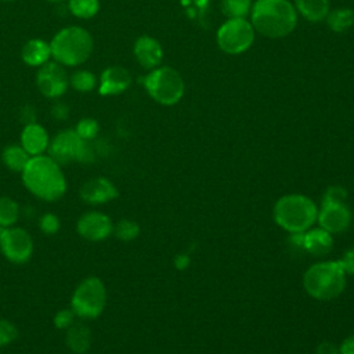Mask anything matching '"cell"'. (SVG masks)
Here are the masks:
<instances>
[{
  "label": "cell",
  "instance_id": "obj_15",
  "mask_svg": "<svg viewBox=\"0 0 354 354\" xmlns=\"http://www.w3.org/2000/svg\"><path fill=\"white\" fill-rule=\"evenodd\" d=\"M133 51L138 64L145 69L158 68L163 59V50L160 43L147 35L136 40Z\"/></svg>",
  "mask_w": 354,
  "mask_h": 354
},
{
  "label": "cell",
  "instance_id": "obj_39",
  "mask_svg": "<svg viewBox=\"0 0 354 354\" xmlns=\"http://www.w3.org/2000/svg\"><path fill=\"white\" fill-rule=\"evenodd\" d=\"M48 1H62V0H48Z\"/></svg>",
  "mask_w": 354,
  "mask_h": 354
},
{
  "label": "cell",
  "instance_id": "obj_5",
  "mask_svg": "<svg viewBox=\"0 0 354 354\" xmlns=\"http://www.w3.org/2000/svg\"><path fill=\"white\" fill-rule=\"evenodd\" d=\"M51 57L65 66L83 64L93 51L91 35L80 26H68L59 30L50 43Z\"/></svg>",
  "mask_w": 354,
  "mask_h": 354
},
{
  "label": "cell",
  "instance_id": "obj_34",
  "mask_svg": "<svg viewBox=\"0 0 354 354\" xmlns=\"http://www.w3.org/2000/svg\"><path fill=\"white\" fill-rule=\"evenodd\" d=\"M339 261H340L346 274L354 275V248L346 250Z\"/></svg>",
  "mask_w": 354,
  "mask_h": 354
},
{
  "label": "cell",
  "instance_id": "obj_8",
  "mask_svg": "<svg viewBox=\"0 0 354 354\" xmlns=\"http://www.w3.org/2000/svg\"><path fill=\"white\" fill-rule=\"evenodd\" d=\"M48 155L61 166L72 162L91 163L94 160V151L88 141H84L72 130H62L50 140Z\"/></svg>",
  "mask_w": 354,
  "mask_h": 354
},
{
  "label": "cell",
  "instance_id": "obj_35",
  "mask_svg": "<svg viewBox=\"0 0 354 354\" xmlns=\"http://www.w3.org/2000/svg\"><path fill=\"white\" fill-rule=\"evenodd\" d=\"M315 354H339V347H336L330 342H322L318 347Z\"/></svg>",
  "mask_w": 354,
  "mask_h": 354
},
{
  "label": "cell",
  "instance_id": "obj_37",
  "mask_svg": "<svg viewBox=\"0 0 354 354\" xmlns=\"http://www.w3.org/2000/svg\"><path fill=\"white\" fill-rule=\"evenodd\" d=\"M53 116L59 120L68 118V106L65 104H55V106L53 108Z\"/></svg>",
  "mask_w": 354,
  "mask_h": 354
},
{
  "label": "cell",
  "instance_id": "obj_4",
  "mask_svg": "<svg viewBox=\"0 0 354 354\" xmlns=\"http://www.w3.org/2000/svg\"><path fill=\"white\" fill-rule=\"evenodd\" d=\"M346 275L339 260L319 261L307 268L303 286L308 296L317 300H330L344 290Z\"/></svg>",
  "mask_w": 354,
  "mask_h": 354
},
{
  "label": "cell",
  "instance_id": "obj_31",
  "mask_svg": "<svg viewBox=\"0 0 354 354\" xmlns=\"http://www.w3.org/2000/svg\"><path fill=\"white\" fill-rule=\"evenodd\" d=\"M346 199L347 191L342 185H330L324 192L322 205H344Z\"/></svg>",
  "mask_w": 354,
  "mask_h": 354
},
{
  "label": "cell",
  "instance_id": "obj_13",
  "mask_svg": "<svg viewBox=\"0 0 354 354\" xmlns=\"http://www.w3.org/2000/svg\"><path fill=\"white\" fill-rule=\"evenodd\" d=\"M80 199L91 206L108 203L119 196L116 185L106 177H93L83 183L79 191Z\"/></svg>",
  "mask_w": 354,
  "mask_h": 354
},
{
  "label": "cell",
  "instance_id": "obj_1",
  "mask_svg": "<svg viewBox=\"0 0 354 354\" xmlns=\"http://www.w3.org/2000/svg\"><path fill=\"white\" fill-rule=\"evenodd\" d=\"M24 187L37 199L44 202H55L61 199L68 183L62 167L50 155L32 156L21 171Z\"/></svg>",
  "mask_w": 354,
  "mask_h": 354
},
{
  "label": "cell",
  "instance_id": "obj_2",
  "mask_svg": "<svg viewBox=\"0 0 354 354\" xmlns=\"http://www.w3.org/2000/svg\"><path fill=\"white\" fill-rule=\"evenodd\" d=\"M250 24L261 36L281 39L295 30L297 11L289 0H256L250 10Z\"/></svg>",
  "mask_w": 354,
  "mask_h": 354
},
{
  "label": "cell",
  "instance_id": "obj_17",
  "mask_svg": "<svg viewBox=\"0 0 354 354\" xmlns=\"http://www.w3.org/2000/svg\"><path fill=\"white\" fill-rule=\"evenodd\" d=\"M131 83L130 72L119 65L109 66L101 73V83H100V94L101 95H115L120 94L129 88Z\"/></svg>",
  "mask_w": 354,
  "mask_h": 354
},
{
  "label": "cell",
  "instance_id": "obj_27",
  "mask_svg": "<svg viewBox=\"0 0 354 354\" xmlns=\"http://www.w3.org/2000/svg\"><path fill=\"white\" fill-rule=\"evenodd\" d=\"M69 10L77 18H91L100 10L98 0H69Z\"/></svg>",
  "mask_w": 354,
  "mask_h": 354
},
{
  "label": "cell",
  "instance_id": "obj_3",
  "mask_svg": "<svg viewBox=\"0 0 354 354\" xmlns=\"http://www.w3.org/2000/svg\"><path fill=\"white\" fill-rule=\"evenodd\" d=\"M275 223L290 234L310 230L318 217L315 203L304 195L289 194L281 196L272 210Z\"/></svg>",
  "mask_w": 354,
  "mask_h": 354
},
{
  "label": "cell",
  "instance_id": "obj_40",
  "mask_svg": "<svg viewBox=\"0 0 354 354\" xmlns=\"http://www.w3.org/2000/svg\"><path fill=\"white\" fill-rule=\"evenodd\" d=\"M3 1H12V0H3Z\"/></svg>",
  "mask_w": 354,
  "mask_h": 354
},
{
  "label": "cell",
  "instance_id": "obj_38",
  "mask_svg": "<svg viewBox=\"0 0 354 354\" xmlns=\"http://www.w3.org/2000/svg\"><path fill=\"white\" fill-rule=\"evenodd\" d=\"M189 264V257L187 256V254H178V256H176V259H174V266L178 268V270H184V268H187V266Z\"/></svg>",
  "mask_w": 354,
  "mask_h": 354
},
{
  "label": "cell",
  "instance_id": "obj_12",
  "mask_svg": "<svg viewBox=\"0 0 354 354\" xmlns=\"http://www.w3.org/2000/svg\"><path fill=\"white\" fill-rule=\"evenodd\" d=\"M37 87L48 98L61 97L68 88V76L58 62H46L37 72Z\"/></svg>",
  "mask_w": 354,
  "mask_h": 354
},
{
  "label": "cell",
  "instance_id": "obj_9",
  "mask_svg": "<svg viewBox=\"0 0 354 354\" xmlns=\"http://www.w3.org/2000/svg\"><path fill=\"white\" fill-rule=\"evenodd\" d=\"M256 30L246 18H228L217 30V44L230 55L245 53L254 41Z\"/></svg>",
  "mask_w": 354,
  "mask_h": 354
},
{
  "label": "cell",
  "instance_id": "obj_21",
  "mask_svg": "<svg viewBox=\"0 0 354 354\" xmlns=\"http://www.w3.org/2000/svg\"><path fill=\"white\" fill-rule=\"evenodd\" d=\"M295 8L304 19L310 22H321L330 11L329 0H295Z\"/></svg>",
  "mask_w": 354,
  "mask_h": 354
},
{
  "label": "cell",
  "instance_id": "obj_19",
  "mask_svg": "<svg viewBox=\"0 0 354 354\" xmlns=\"http://www.w3.org/2000/svg\"><path fill=\"white\" fill-rule=\"evenodd\" d=\"M65 344L73 354H86L91 346L90 328L76 321L65 330Z\"/></svg>",
  "mask_w": 354,
  "mask_h": 354
},
{
  "label": "cell",
  "instance_id": "obj_16",
  "mask_svg": "<svg viewBox=\"0 0 354 354\" xmlns=\"http://www.w3.org/2000/svg\"><path fill=\"white\" fill-rule=\"evenodd\" d=\"M48 145H50V137L41 124L36 122L25 124L21 133V147L30 156L44 155L46 151L48 149Z\"/></svg>",
  "mask_w": 354,
  "mask_h": 354
},
{
  "label": "cell",
  "instance_id": "obj_23",
  "mask_svg": "<svg viewBox=\"0 0 354 354\" xmlns=\"http://www.w3.org/2000/svg\"><path fill=\"white\" fill-rule=\"evenodd\" d=\"M326 24L335 33H344L354 25V10L340 7L330 10L326 15Z\"/></svg>",
  "mask_w": 354,
  "mask_h": 354
},
{
  "label": "cell",
  "instance_id": "obj_10",
  "mask_svg": "<svg viewBox=\"0 0 354 354\" xmlns=\"http://www.w3.org/2000/svg\"><path fill=\"white\" fill-rule=\"evenodd\" d=\"M0 250L10 263L25 264L33 256L35 242L22 227H0Z\"/></svg>",
  "mask_w": 354,
  "mask_h": 354
},
{
  "label": "cell",
  "instance_id": "obj_14",
  "mask_svg": "<svg viewBox=\"0 0 354 354\" xmlns=\"http://www.w3.org/2000/svg\"><path fill=\"white\" fill-rule=\"evenodd\" d=\"M317 221L321 228L330 234L343 232L351 223V212L344 205H322Z\"/></svg>",
  "mask_w": 354,
  "mask_h": 354
},
{
  "label": "cell",
  "instance_id": "obj_36",
  "mask_svg": "<svg viewBox=\"0 0 354 354\" xmlns=\"http://www.w3.org/2000/svg\"><path fill=\"white\" fill-rule=\"evenodd\" d=\"M339 354H354V335L346 337L340 347H339Z\"/></svg>",
  "mask_w": 354,
  "mask_h": 354
},
{
  "label": "cell",
  "instance_id": "obj_33",
  "mask_svg": "<svg viewBox=\"0 0 354 354\" xmlns=\"http://www.w3.org/2000/svg\"><path fill=\"white\" fill-rule=\"evenodd\" d=\"M77 317L73 313V310L69 308H61L58 310L53 317V324L59 330H66L69 326H72L76 322Z\"/></svg>",
  "mask_w": 354,
  "mask_h": 354
},
{
  "label": "cell",
  "instance_id": "obj_11",
  "mask_svg": "<svg viewBox=\"0 0 354 354\" xmlns=\"http://www.w3.org/2000/svg\"><path fill=\"white\" fill-rule=\"evenodd\" d=\"M76 232L88 242H102L113 232V221L100 210L84 212L76 221Z\"/></svg>",
  "mask_w": 354,
  "mask_h": 354
},
{
  "label": "cell",
  "instance_id": "obj_30",
  "mask_svg": "<svg viewBox=\"0 0 354 354\" xmlns=\"http://www.w3.org/2000/svg\"><path fill=\"white\" fill-rule=\"evenodd\" d=\"M17 325L6 318H0V347H6L18 339Z\"/></svg>",
  "mask_w": 354,
  "mask_h": 354
},
{
  "label": "cell",
  "instance_id": "obj_25",
  "mask_svg": "<svg viewBox=\"0 0 354 354\" xmlns=\"http://www.w3.org/2000/svg\"><path fill=\"white\" fill-rule=\"evenodd\" d=\"M112 235H115L119 241H123V242L134 241L140 235V225L138 223L130 218L119 220L116 224H113Z\"/></svg>",
  "mask_w": 354,
  "mask_h": 354
},
{
  "label": "cell",
  "instance_id": "obj_24",
  "mask_svg": "<svg viewBox=\"0 0 354 354\" xmlns=\"http://www.w3.org/2000/svg\"><path fill=\"white\" fill-rule=\"evenodd\" d=\"M19 205L18 202L7 195L0 196V227L15 225L19 218Z\"/></svg>",
  "mask_w": 354,
  "mask_h": 354
},
{
  "label": "cell",
  "instance_id": "obj_7",
  "mask_svg": "<svg viewBox=\"0 0 354 354\" xmlns=\"http://www.w3.org/2000/svg\"><path fill=\"white\" fill-rule=\"evenodd\" d=\"M142 82L148 94L162 105H174L184 95L185 84L183 76L170 66L151 69Z\"/></svg>",
  "mask_w": 354,
  "mask_h": 354
},
{
  "label": "cell",
  "instance_id": "obj_28",
  "mask_svg": "<svg viewBox=\"0 0 354 354\" xmlns=\"http://www.w3.org/2000/svg\"><path fill=\"white\" fill-rule=\"evenodd\" d=\"M71 84L73 86L75 90L86 93V91H91V90L95 87L97 79H95V76H94L91 72H88V71H77V72H75V73L72 75V77H71Z\"/></svg>",
  "mask_w": 354,
  "mask_h": 354
},
{
  "label": "cell",
  "instance_id": "obj_29",
  "mask_svg": "<svg viewBox=\"0 0 354 354\" xmlns=\"http://www.w3.org/2000/svg\"><path fill=\"white\" fill-rule=\"evenodd\" d=\"M75 131L79 134L80 138L84 141H91L98 136L100 131V124L95 119L93 118H83L82 120L77 122Z\"/></svg>",
  "mask_w": 354,
  "mask_h": 354
},
{
  "label": "cell",
  "instance_id": "obj_20",
  "mask_svg": "<svg viewBox=\"0 0 354 354\" xmlns=\"http://www.w3.org/2000/svg\"><path fill=\"white\" fill-rule=\"evenodd\" d=\"M21 54L25 64L30 66H41L48 62L51 57V47L50 43L41 39H32L26 41Z\"/></svg>",
  "mask_w": 354,
  "mask_h": 354
},
{
  "label": "cell",
  "instance_id": "obj_26",
  "mask_svg": "<svg viewBox=\"0 0 354 354\" xmlns=\"http://www.w3.org/2000/svg\"><path fill=\"white\" fill-rule=\"evenodd\" d=\"M252 10V0H221V11L228 18H245Z\"/></svg>",
  "mask_w": 354,
  "mask_h": 354
},
{
  "label": "cell",
  "instance_id": "obj_6",
  "mask_svg": "<svg viewBox=\"0 0 354 354\" xmlns=\"http://www.w3.org/2000/svg\"><path fill=\"white\" fill-rule=\"evenodd\" d=\"M106 286L101 278L90 275L82 279L71 296V308L77 319L91 321L98 318L106 306Z\"/></svg>",
  "mask_w": 354,
  "mask_h": 354
},
{
  "label": "cell",
  "instance_id": "obj_22",
  "mask_svg": "<svg viewBox=\"0 0 354 354\" xmlns=\"http://www.w3.org/2000/svg\"><path fill=\"white\" fill-rule=\"evenodd\" d=\"M30 158L32 156L21 147V144L7 145L1 153V159L6 167L15 173H21L28 165Z\"/></svg>",
  "mask_w": 354,
  "mask_h": 354
},
{
  "label": "cell",
  "instance_id": "obj_18",
  "mask_svg": "<svg viewBox=\"0 0 354 354\" xmlns=\"http://www.w3.org/2000/svg\"><path fill=\"white\" fill-rule=\"evenodd\" d=\"M333 248V238L332 234L324 228H310L303 232V250L322 257L328 254Z\"/></svg>",
  "mask_w": 354,
  "mask_h": 354
},
{
  "label": "cell",
  "instance_id": "obj_32",
  "mask_svg": "<svg viewBox=\"0 0 354 354\" xmlns=\"http://www.w3.org/2000/svg\"><path fill=\"white\" fill-rule=\"evenodd\" d=\"M39 228L46 235H54L61 228V221L55 213L47 212L39 217Z\"/></svg>",
  "mask_w": 354,
  "mask_h": 354
}]
</instances>
